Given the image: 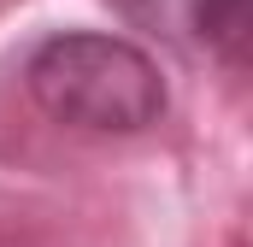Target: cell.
Returning a JSON list of instances; mask_svg holds the SVG:
<instances>
[{"instance_id": "1", "label": "cell", "mask_w": 253, "mask_h": 247, "mask_svg": "<svg viewBox=\"0 0 253 247\" xmlns=\"http://www.w3.org/2000/svg\"><path fill=\"white\" fill-rule=\"evenodd\" d=\"M30 100L65 129L135 135L165 118V77L153 53L106 30H59L24 59Z\"/></svg>"}, {"instance_id": "2", "label": "cell", "mask_w": 253, "mask_h": 247, "mask_svg": "<svg viewBox=\"0 0 253 247\" xmlns=\"http://www.w3.org/2000/svg\"><path fill=\"white\" fill-rule=\"evenodd\" d=\"M135 24L159 30L165 41L206 53V59H242L248 41V0H124Z\"/></svg>"}]
</instances>
